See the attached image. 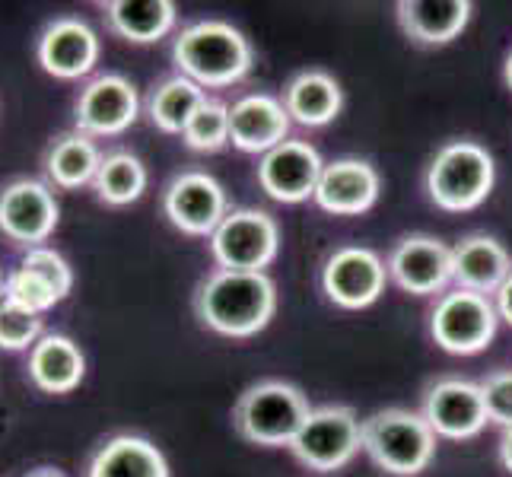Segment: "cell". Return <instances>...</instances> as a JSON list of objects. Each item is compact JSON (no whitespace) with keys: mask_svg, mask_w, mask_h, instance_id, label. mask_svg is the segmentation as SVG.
<instances>
[{"mask_svg":"<svg viewBox=\"0 0 512 477\" xmlns=\"http://www.w3.org/2000/svg\"><path fill=\"white\" fill-rule=\"evenodd\" d=\"M102 150L90 134L80 131H64L48 144L42 156V169L51 188L61 191H80L93 188L99 166H102Z\"/></svg>","mask_w":512,"mask_h":477,"instance_id":"22","label":"cell"},{"mask_svg":"<svg viewBox=\"0 0 512 477\" xmlns=\"http://www.w3.org/2000/svg\"><path fill=\"white\" fill-rule=\"evenodd\" d=\"M172 64L204 90H223L252 74L255 51L236 26L198 20L172 39Z\"/></svg>","mask_w":512,"mask_h":477,"instance_id":"2","label":"cell"},{"mask_svg":"<svg viewBox=\"0 0 512 477\" xmlns=\"http://www.w3.org/2000/svg\"><path fill=\"white\" fill-rule=\"evenodd\" d=\"M290 125L284 99L268 93H249L229 105V144L242 153H271L290 140Z\"/></svg>","mask_w":512,"mask_h":477,"instance_id":"18","label":"cell"},{"mask_svg":"<svg viewBox=\"0 0 512 477\" xmlns=\"http://www.w3.org/2000/svg\"><path fill=\"white\" fill-rule=\"evenodd\" d=\"M182 144L194 153H220L229 144V105L207 99L185 125Z\"/></svg>","mask_w":512,"mask_h":477,"instance_id":"28","label":"cell"},{"mask_svg":"<svg viewBox=\"0 0 512 477\" xmlns=\"http://www.w3.org/2000/svg\"><path fill=\"white\" fill-rule=\"evenodd\" d=\"M61 207L55 191L42 179H10L0 185V236L16 249H42L55 236Z\"/></svg>","mask_w":512,"mask_h":477,"instance_id":"9","label":"cell"},{"mask_svg":"<svg viewBox=\"0 0 512 477\" xmlns=\"http://www.w3.org/2000/svg\"><path fill=\"white\" fill-rule=\"evenodd\" d=\"M105 29L131 45H153L179 23V7L172 0H109L99 4Z\"/></svg>","mask_w":512,"mask_h":477,"instance_id":"23","label":"cell"},{"mask_svg":"<svg viewBox=\"0 0 512 477\" xmlns=\"http://www.w3.org/2000/svg\"><path fill=\"white\" fill-rule=\"evenodd\" d=\"M388 280L411 296H436L452 284V249L436 236H404L388 252Z\"/></svg>","mask_w":512,"mask_h":477,"instance_id":"14","label":"cell"},{"mask_svg":"<svg viewBox=\"0 0 512 477\" xmlns=\"http://www.w3.org/2000/svg\"><path fill=\"white\" fill-rule=\"evenodd\" d=\"M7 299L16 306H23L32 315H45L48 309H55L58 303H64L61 293L51 287L48 280L20 268V264H16V268L7 274Z\"/></svg>","mask_w":512,"mask_h":477,"instance_id":"29","label":"cell"},{"mask_svg":"<svg viewBox=\"0 0 512 477\" xmlns=\"http://www.w3.org/2000/svg\"><path fill=\"white\" fill-rule=\"evenodd\" d=\"M497 182L493 156L474 140H452L439 147L427 169V194L439 210L465 214L487 201Z\"/></svg>","mask_w":512,"mask_h":477,"instance_id":"5","label":"cell"},{"mask_svg":"<svg viewBox=\"0 0 512 477\" xmlns=\"http://www.w3.org/2000/svg\"><path fill=\"white\" fill-rule=\"evenodd\" d=\"M388 287L385 261L366 245H341L322 268V290L338 309L360 312L379 303Z\"/></svg>","mask_w":512,"mask_h":477,"instance_id":"10","label":"cell"},{"mask_svg":"<svg viewBox=\"0 0 512 477\" xmlns=\"http://www.w3.org/2000/svg\"><path fill=\"white\" fill-rule=\"evenodd\" d=\"M163 214L179 233L210 239L229 214L226 191L210 172L185 169L163 188Z\"/></svg>","mask_w":512,"mask_h":477,"instance_id":"11","label":"cell"},{"mask_svg":"<svg viewBox=\"0 0 512 477\" xmlns=\"http://www.w3.org/2000/svg\"><path fill=\"white\" fill-rule=\"evenodd\" d=\"M363 452L373 465L395 477H417L436 455V433L423 414L385 408L363 420Z\"/></svg>","mask_w":512,"mask_h":477,"instance_id":"4","label":"cell"},{"mask_svg":"<svg viewBox=\"0 0 512 477\" xmlns=\"http://www.w3.org/2000/svg\"><path fill=\"white\" fill-rule=\"evenodd\" d=\"M503 77H506V86L512 90V51L506 55V64H503Z\"/></svg>","mask_w":512,"mask_h":477,"instance_id":"36","label":"cell"},{"mask_svg":"<svg viewBox=\"0 0 512 477\" xmlns=\"http://www.w3.org/2000/svg\"><path fill=\"white\" fill-rule=\"evenodd\" d=\"M140 115V99L128 77L96 74L80 86L74 99V131L96 137L125 134Z\"/></svg>","mask_w":512,"mask_h":477,"instance_id":"12","label":"cell"},{"mask_svg":"<svg viewBox=\"0 0 512 477\" xmlns=\"http://www.w3.org/2000/svg\"><path fill=\"white\" fill-rule=\"evenodd\" d=\"M20 268L39 274L42 280H48L51 287H55L61 293V299L70 296V290H74V268L67 264V258L55 249H48V245H42V249H29L20 261Z\"/></svg>","mask_w":512,"mask_h":477,"instance_id":"31","label":"cell"},{"mask_svg":"<svg viewBox=\"0 0 512 477\" xmlns=\"http://www.w3.org/2000/svg\"><path fill=\"white\" fill-rule=\"evenodd\" d=\"M363 449V420L347 404H325L312 408L306 423L299 427L290 452L299 465L319 474H334L347 468Z\"/></svg>","mask_w":512,"mask_h":477,"instance_id":"6","label":"cell"},{"mask_svg":"<svg viewBox=\"0 0 512 477\" xmlns=\"http://www.w3.org/2000/svg\"><path fill=\"white\" fill-rule=\"evenodd\" d=\"M194 318L220 338H255L277 312V284L268 274L214 268L191 296Z\"/></svg>","mask_w":512,"mask_h":477,"instance_id":"1","label":"cell"},{"mask_svg":"<svg viewBox=\"0 0 512 477\" xmlns=\"http://www.w3.org/2000/svg\"><path fill=\"white\" fill-rule=\"evenodd\" d=\"M398 23L420 45H449L471 23L468 0H398Z\"/></svg>","mask_w":512,"mask_h":477,"instance_id":"24","label":"cell"},{"mask_svg":"<svg viewBox=\"0 0 512 477\" xmlns=\"http://www.w3.org/2000/svg\"><path fill=\"white\" fill-rule=\"evenodd\" d=\"M512 274V258L503 242L493 236L474 233L452 245V284L458 290H471L481 296H493Z\"/></svg>","mask_w":512,"mask_h":477,"instance_id":"20","label":"cell"},{"mask_svg":"<svg viewBox=\"0 0 512 477\" xmlns=\"http://www.w3.org/2000/svg\"><path fill=\"white\" fill-rule=\"evenodd\" d=\"M23 477H67V474L58 471V468H51V465H39V468H32V471L23 474Z\"/></svg>","mask_w":512,"mask_h":477,"instance_id":"35","label":"cell"},{"mask_svg":"<svg viewBox=\"0 0 512 477\" xmlns=\"http://www.w3.org/2000/svg\"><path fill=\"white\" fill-rule=\"evenodd\" d=\"M478 385L484 395L487 420L509 430L512 427V369H497V373H490Z\"/></svg>","mask_w":512,"mask_h":477,"instance_id":"32","label":"cell"},{"mask_svg":"<svg viewBox=\"0 0 512 477\" xmlns=\"http://www.w3.org/2000/svg\"><path fill=\"white\" fill-rule=\"evenodd\" d=\"M493 306H497V315L506 325H512V274L506 277V284L493 293Z\"/></svg>","mask_w":512,"mask_h":477,"instance_id":"33","label":"cell"},{"mask_svg":"<svg viewBox=\"0 0 512 477\" xmlns=\"http://www.w3.org/2000/svg\"><path fill=\"white\" fill-rule=\"evenodd\" d=\"M344 90L325 70H303L284 90V109L290 121L303 128H325L328 121L341 115Z\"/></svg>","mask_w":512,"mask_h":477,"instance_id":"25","label":"cell"},{"mask_svg":"<svg viewBox=\"0 0 512 477\" xmlns=\"http://www.w3.org/2000/svg\"><path fill=\"white\" fill-rule=\"evenodd\" d=\"M147 182H150V175H147V166L140 163V156H134L131 150H112L102 156L93 191L99 204L105 207H131L144 198Z\"/></svg>","mask_w":512,"mask_h":477,"instance_id":"27","label":"cell"},{"mask_svg":"<svg viewBox=\"0 0 512 477\" xmlns=\"http://www.w3.org/2000/svg\"><path fill=\"white\" fill-rule=\"evenodd\" d=\"M45 334V322L42 315H32L23 306L4 299L0 303V350L7 353H20V350H32V344Z\"/></svg>","mask_w":512,"mask_h":477,"instance_id":"30","label":"cell"},{"mask_svg":"<svg viewBox=\"0 0 512 477\" xmlns=\"http://www.w3.org/2000/svg\"><path fill=\"white\" fill-rule=\"evenodd\" d=\"M382 191L379 172L366 159H334L325 163L319 188H315V204L331 217H360L369 207H376Z\"/></svg>","mask_w":512,"mask_h":477,"instance_id":"17","label":"cell"},{"mask_svg":"<svg viewBox=\"0 0 512 477\" xmlns=\"http://www.w3.org/2000/svg\"><path fill=\"white\" fill-rule=\"evenodd\" d=\"M500 462L512 474V427L503 430V436H500Z\"/></svg>","mask_w":512,"mask_h":477,"instance_id":"34","label":"cell"},{"mask_svg":"<svg viewBox=\"0 0 512 477\" xmlns=\"http://www.w3.org/2000/svg\"><path fill=\"white\" fill-rule=\"evenodd\" d=\"M207 99L210 96H207L204 86H198V83L182 77V74H172V77H166V80H160L153 86L147 102H144V109H147V118H150V125L156 131L182 137L191 115L198 112Z\"/></svg>","mask_w":512,"mask_h":477,"instance_id":"26","label":"cell"},{"mask_svg":"<svg viewBox=\"0 0 512 477\" xmlns=\"http://www.w3.org/2000/svg\"><path fill=\"white\" fill-rule=\"evenodd\" d=\"M280 252V226L258 207L229 210L223 223L210 236V255L223 271H252L264 274V268Z\"/></svg>","mask_w":512,"mask_h":477,"instance_id":"7","label":"cell"},{"mask_svg":"<svg viewBox=\"0 0 512 477\" xmlns=\"http://www.w3.org/2000/svg\"><path fill=\"white\" fill-rule=\"evenodd\" d=\"M7 299V274H4V268H0V303Z\"/></svg>","mask_w":512,"mask_h":477,"instance_id":"37","label":"cell"},{"mask_svg":"<svg viewBox=\"0 0 512 477\" xmlns=\"http://www.w3.org/2000/svg\"><path fill=\"white\" fill-rule=\"evenodd\" d=\"M26 373L39 392L70 395L86 376V357L74 338H67L61 331H45L29 350Z\"/></svg>","mask_w":512,"mask_h":477,"instance_id":"19","label":"cell"},{"mask_svg":"<svg viewBox=\"0 0 512 477\" xmlns=\"http://www.w3.org/2000/svg\"><path fill=\"white\" fill-rule=\"evenodd\" d=\"M322 156L306 140H284L280 147L261 156L258 185L268 198L280 204H299L315 198V188L322 179Z\"/></svg>","mask_w":512,"mask_h":477,"instance_id":"15","label":"cell"},{"mask_svg":"<svg viewBox=\"0 0 512 477\" xmlns=\"http://www.w3.org/2000/svg\"><path fill=\"white\" fill-rule=\"evenodd\" d=\"M497 322L500 315L490 296L455 287L436 299L430 312V338L439 350L455 353V357H471L497 338Z\"/></svg>","mask_w":512,"mask_h":477,"instance_id":"8","label":"cell"},{"mask_svg":"<svg viewBox=\"0 0 512 477\" xmlns=\"http://www.w3.org/2000/svg\"><path fill=\"white\" fill-rule=\"evenodd\" d=\"M423 420L443 439H471L487 427V408L478 382L446 376L423 395Z\"/></svg>","mask_w":512,"mask_h":477,"instance_id":"16","label":"cell"},{"mask_svg":"<svg viewBox=\"0 0 512 477\" xmlns=\"http://www.w3.org/2000/svg\"><path fill=\"white\" fill-rule=\"evenodd\" d=\"M83 477H172V471L153 439L118 433L96 446Z\"/></svg>","mask_w":512,"mask_h":477,"instance_id":"21","label":"cell"},{"mask_svg":"<svg viewBox=\"0 0 512 477\" xmlns=\"http://www.w3.org/2000/svg\"><path fill=\"white\" fill-rule=\"evenodd\" d=\"M309 414H312L309 398L296 385L284 379H264L249 385L239 395L233 408V427L252 446L290 449Z\"/></svg>","mask_w":512,"mask_h":477,"instance_id":"3","label":"cell"},{"mask_svg":"<svg viewBox=\"0 0 512 477\" xmlns=\"http://www.w3.org/2000/svg\"><path fill=\"white\" fill-rule=\"evenodd\" d=\"M99 35L80 16H55L35 39V61L55 80L90 77L99 64Z\"/></svg>","mask_w":512,"mask_h":477,"instance_id":"13","label":"cell"}]
</instances>
